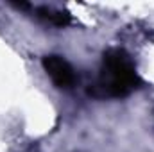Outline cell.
Masks as SVG:
<instances>
[{
    "label": "cell",
    "instance_id": "obj_1",
    "mask_svg": "<svg viewBox=\"0 0 154 152\" xmlns=\"http://www.w3.org/2000/svg\"><path fill=\"white\" fill-rule=\"evenodd\" d=\"M140 82L133 57L124 48H109L102 56L100 74L90 93L93 97L122 99L133 93Z\"/></svg>",
    "mask_w": 154,
    "mask_h": 152
},
{
    "label": "cell",
    "instance_id": "obj_2",
    "mask_svg": "<svg viewBox=\"0 0 154 152\" xmlns=\"http://www.w3.org/2000/svg\"><path fill=\"white\" fill-rule=\"evenodd\" d=\"M41 65L47 72V75L52 79V82L61 88V90H68L75 84V72L72 68V65L57 54H48L41 59Z\"/></svg>",
    "mask_w": 154,
    "mask_h": 152
},
{
    "label": "cell",
    "instance_id": "obj_3",
    "mask_svg": "<svg viewBox=\"0 0 154 152\" xmlns=\"http://www.w3.org/2000/svg\"><path fill=\"white\" fill-rule=\"evenodd\" d=\"M34 13L43 22H47L50 25H56V27H66V25L72 23V16L65 11H56V9H50V7H34Z\"/></svg>",
    "mask_w": 154,
    "mask_h": 152
}]
</instances>
